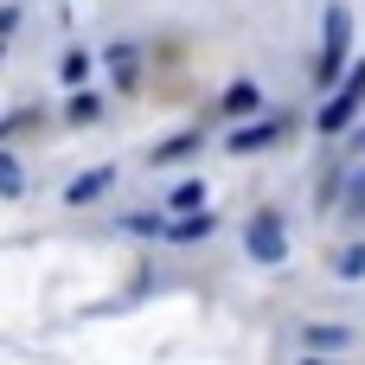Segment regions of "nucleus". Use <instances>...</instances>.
Listing matches in <instances>:
<instances>
[{
  "label": "nucleus",
  "mask_w": 365,
  "mask_h": 365,
  "mask_svg": "<svg viewBox=\"0 0 365 365\" xmlns=\"http://www.w3.org/2000/svg\"><path fill=\"white\" fill-rule=\"evenodd\" d=\"M346 51H353V6H346V0H334V6L321 13V58H314V83H321V90L340 77Z\"/></svg>",
  "instance_id": "obj_1"
},
{
  "label": "nucleus",
  "mask_w": 365,
  "mask_h": 365,
  "mask_svg": "<svg viewBox=\"0 0 365 365\" xmlns=\"http://www.w3.org/2000/svg\"><path fill=\"white\" fill-rule=\"evenodd\" d=\"M244 250H250L257 263H282V257H289V225H282L276 205L250 212V225H244Z\"/></svg>",
  "instance_id": "obj_2"
},
{
  "label": "nucleus",
  "mask_w": 365,
  "mask_h": 365,
  "mask_svg": "<svg viewBox=\"0 0 365 365\" xmlns=\"http://www.w3.org/2000/svg\"><path fill=\"white\" fill-rule=\"evenodd\" d=\"M359 109H365V58L353 64V71H346V83H340V96H334V103H327V109L314 115V128H321V135H346Z\"/></svg>",
  "instance_id": "obj_3"
},
{
  "label": "nucleus",
  "mask_w": 365,
  "mask_h": 365,
  "mask_svg": "<svg viewBox=\"0 0 365 365\" xmlns=\"http://www.w3.org/2000/svg\"><path fill=\"white\" fill-rule=\"evenodd\" d=\"M109 186H115V167H83V173L64 186V205H96Z\"/></svg>",
  "instance_id": "obj_4"
},
{
  "label": "nucleus",
  "mask_w": 365,
  "mask_h": 365,
  "mask_svg": "<svg viewBox=\"0 0 365 365\" xmlns=\"http://www.w3.org/2000/svg\"><path fill=\"white\" fill-rule=\"evenodd\" d=\"M212 231H218L212 205H205V212H186V218H167V237H173V244H199V237H212Z\"/></svg>",
  "instance_id": "obj_5"
},
{
  "label": "nucleus",
  "mask_w": 365,
  "mask_h": 365,
  "mask_svg": "<svg viewBox=\"0 0 365 365\" xmlns=\"http://www.w3.org/2000/svg\"><path fill=\"white\" fill-rule=\"evenodd\" d=\"M276 135H282V122H244V128H237L225 148H231V154H257V148H269Z\"/></svg>",
  "instance_id": "obj_6"
},
{
  "label": "nucleus",
  "mask_w": 365,
  "mask_h": 365,
  "mask_svg": "<svg viewBox=\"0 0 365 365\" xmlns=\"http://www.w3.org/2000/svg\"><path fill=\"white\" fill-rule=\"evenodd\" d=\"M263 109V90L250 83V77H237L231 90H225V115H257Z\"/></svg>",
  "instance_id": "obj_7"
},
{
  "label": "nucleus",
  "mask_w": 365,
  "mask_h": 365,
  "mask_svg": "<svg viewBox=\"0 0 365 365\" xmlns=\"http://www.w3.org/2000/svg\"><path fill=\"white\" fill-rule=\"evenodd\" d=\"M302 346L334 353V346H353V334H346V327H327V321H308V327H302Z\"/></svg>",
  "instance_id": "obj_8"
},
{
  "label": "nucleus",
  "mask_w": 365,
  "mask_h": 365,
  "mask_svg": "<svg viewBox=\"0 0 365 365\" xmlns=\"http://www.w3.org/2000/svg\"><path fill=\"white\" fill-rule=\"evenodd\" d=\"M167 205L186 218V212H205V180H180L173 192H167Z\"/></svg>",
  "instance_id": "obj_9"
},
{
  "label": "nucleus",
  "mask_w": 365,
  "mask_h": 365,
  "mask_svg": "<svg viewBox=\"0 0 365 365\" xmlns=\"http://www.w3.org/2000/svg\"><path fill=\"white\" fill-rule=\"evenodd\" d=\"M0 192H6V199H19V192H26V167H19V154H13V148L0 154Z\"/></svg>",
  "instance_id": "obj_10"
},
{
  "label": "nucleus",
  "mask_w": 365,
  "mask_h": 365,
  "mask_svg": "<svg viewBox=\"0 0 365 365\" xmlns=\"http://www.w3.org/2000/svg\"><path fill=\"white\" fill-rule=\"evenodd\" d=\"M109 71L122 90H135V45H109Z\"/></svg>",
  "instance_id": "obj_11"
},
{
  "label": "nucleus",
  "mask_w": 365,
  "mask_h": 365,
  "mask_svg": "<svg viewBox=\"0 0 365 365\" xmlns=\"http://www.w3.org/2000/svg\"><path fill=\"white\" fill-rule=\"evenodd\" d=\"M96 115H103V96L96 90H77L71 96V122H96Z\"/></svg>",
  "instance_id": "obj_12"
},
{
  "label": "nucleus",
  "mask_w": 365,
  "mask_h": 365,
  "mask_svg": "<svg viewBox=\"0 0 365 365\" xmlns=\"http://www.w3.org/2000/svg\"><path fill=\"white\" fill-rule=\"evenodd\" d=\"M199 148V135H173L167 148H154V167H167V160H180V154H192Z\"/></svg>",
  "instance_id": "obj_13"
},
{
  "label": "nucleus",
  "mask_w": 365,
  "mask_h": 365,
  "mask_svg": "<svg viewBox=\"0 0 365 365\" xmlns=\"http://www.w3.org/2000/svg\"><path fill=\"white\" fill-rule=\"evenodd\" d=\"M334 276H346V282H353V276H365V244H359V250H340V257H334Z\"/></svg>",
  "instance_id": "obj_14"
},
{
  "label": "nucleus",
  "mask_w": 365,
  "mask_h": 365,
  "mask_svg": "<svg viewBox=\"0 0 365 365\" xmlns=\"http://www.w3.org/2000/svg\"><path fill=\"white\" fill-rule=\"evenodd\" d=\"M83 71H90V58H83V51H71V58H64V83H83Z\"/></svg>",
  "instance_id": "obj_15"
},
{
  "label": "nucleus",
  "mask_w": 365,
  "mask_h": 365,
  "mask_svg": "<svg viewBox=\"0 0 365 365\" xmlns=\"http://www.w3.org/2000/svg\"><path fill=\"white\" fill-rule=\"evenodd\" d=\"M302 365H334V359H321V353H314V359H302Z\"/></svg>",
  "instance_id": "obj_16"
},
{
  "label": "nucleus",
  "mask_w": 365,
  "mask_h": 365,
  "mask_svg": "<svg viewBox=\"0 0 365 365\" xmlns=\"http://www.w3.org/2000/svg\"><path fill=\"white\" fill-rule=\"evenodd\" d=\"M353 141H359V154H365V128H359V135H353Z\"/></svg>",
  "instance_id": "obj_17"
}]
</instances>
